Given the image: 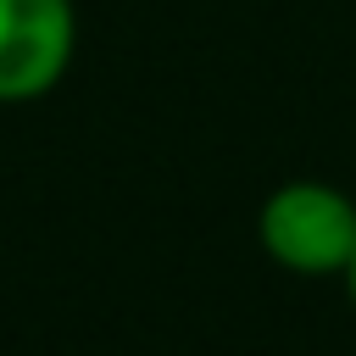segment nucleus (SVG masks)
<instances>
[{"label": "nucleus", "mask_w": 356, "mask_h": 356, "mask_svg": "<svg viewBox=\"0 0 356 356\" xmlns=\"http://www.w3.org/2000/svg\"><path fill=\"white\" fill-rule=\"evenodd\" d=\"M256 239L295 278H345L356 261V195L328 178H289L261 200Z\"/></svg>", "instance_id": "obj_1"}, {"label": "nucleus", "mask_w": 356, "mask_h": 356, "mask_svg": "<svg viewBox=\"0 0 356 356\" xmlns=\"http://www.w3.org/2000/svg\"><path fill=\"white\" fill-rule=\"evenodd\" d=\"M78 56L72 0H0V106L44 100Z\"/></svg>", "instance_id": "obj_2"}, {"label": "nucleus", "mask_w": 356, "mask_h": 356, "mask_svg": "<svg viewBox=\"0 0 356 356\" xmlns=\"http://www.w3.org/2000/svg\"><path fill=\"white\" fill-rule=\"evenodd\" d=\"M345 289H350V306H356V261L345 267Z\"/></svg>", "instance_id": "obj_3"}]
</instances>
